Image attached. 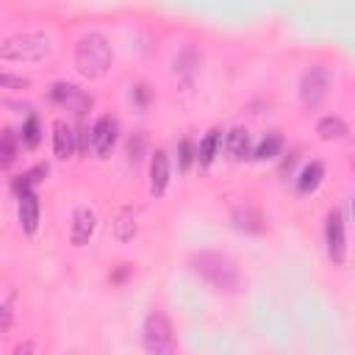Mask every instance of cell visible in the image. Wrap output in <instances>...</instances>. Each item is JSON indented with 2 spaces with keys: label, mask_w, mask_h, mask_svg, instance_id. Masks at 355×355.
I'll use <instances>...</instances> for the list:
<instances>
[{
  "label": "cell",
  "mask_w": 355,
  "mask_h": 355,
  "mask_svg": "<svg viewBox=\"0 0 355 355\" xmlns=\"http://www.w3.org/2000/svg\"><path fill=\"white\" fill-rule=\"evenodd\" d=\"M191 269L205 280L211 283L216 291H239L241 286V275H239V266L233 263V258L222 255V252H194L191 255Z\"/></svg>",
  "instance_id": "obj_1"
},
{
  "label": "cell",
  "mask_w": 355,
  "mask_h": 355,
  "mask_svg": "<svg viewBox=\"0 0 355 355\" xmlns=\"http://www.w3.org/2000/svg\"><path fill=\"white\" fill-rule=\"evenodd\" d=\"M141 344L147 349V355H180L178 341H175V330L172 322L164 311H150L144 324H141Z\"/></svg>",
  "instance_id": "obj_2"
},
{
  "label": "cell",
  "mask_w": 355,
  "mask_h": 355,
  "mask_svg": "<svg viewBox=\"0 0 355 355\" xmlns=\"http://www.w3.org/2000/svg\"><path fill=\"white\" fill-rule=\"evenodd\" d=\"M75 64H78L80 75H86V78L105 75V69L111 67V44L105 42V36H100V33L80 36V42L75 47Z\"/></svg>",
  "instance_id": "obj_3"
},
{
  "label": "cell",
  "mask_w": 355,
  "mask_h": 355,
  "mask_svg": "<svg viewBox=\"0 0 355 355\" xmlns=\"http://www.w3.org/2000/svg\"><path fill=\"white\" fill-rule=\"evenodd\" d=\"M50 53V39L44 33H14L0 44V58L6 61H36Z\"/></svg>",
  "instance_id": "obj_4"
},
{
  "label": "cell",
  "mask_w": 355,
  "mask_h": 355,
  "mask_svg": "<svg viewBox=\"0 0 355 355\" xmlns=\"http://www.w3.org/2000/svg\"><path fill=\"white\" fill-rule=\"evenodd\" d=\"M327 89H330V69L322 67V64H313L302 72L300 78V97L308 108H316L322 105V100L327 97Z\"/></svg>",
  "instance_id": "obj_5"
},
{
  "label": "cell",
  "mask_w": 355,
  "mask_h": 355,
  "mask_svg": "<svg viewBox=\"0 0 355 355\" xmlns=\"http://www.w3.org/2000/svg\"><path fill=\"white\" fill-rule=\"evenodd\" d=\"M116 130H119V125H116V119L111 114L97 116V122L89 130V147H92V153L97 158H105L111 153V147L116 141Z\"/></svg>",
  "instance_id": "obj_6"
},
{
  "label": "cell",
  "mask_w": 355,
  "mask_h": 355,
  "mask_svg": "<svg viewBox=\"0 0 355 355\" xmlns=\"http://www.w3.org/2000/svg\"><path fill=\"white\" fill-rule=\"evenodd\" d=\"M324 239H327V255L333 263H344L347 255V236H344V216L338 208H333L327 214V225H324Z\"/></svg>",
  "instance_id": "obj_7"
},
{
  "label": "cell",
  "mask_w": 355,
  "mask_h": 355,
  "mask_svg": "<svg viewBox=\"0 0 355 355\" xmlns=\"http://www.w3.org/2000/svg\"><path fill=\"white\" fill-rule=\"evenodd\" d=\"M94 225H97L94 211L86 208V205H78L75 214H72V230H69L72 244H75V247H83V244L92 239V233H94Z\"/></svg>",
  "instance_id": "obj_8"
},
{
  "label": "cell",
  "mask_w": 355,
  "mask_h": 355,
  "mask_svg": "<svg viewBox=\"0 0 355 355\" xmlns=\"http://www.w3.org/2000/svg\"><path fill=\"white\" fill-rule=\"evenodd\" d=\"M17 200H19V222H22V230H25V233H36V227H39V214H42L36 191H33V189H25L22 194H17Z\"/></svg>",
  "instance_id": "obj_9"
},
{
  "label": "cell",
  "mask_w": 355,
  "mask_h": 355,
  "mask_svg": "<svg viewBox=\"0 0 355 355\" xmlns=\"http://www.w3.org/2000/svg\"><path fill=\"white\" fill-rule=\"evenodd\" d=\"M169 186V155L164 150H155L150 158V191L164 194Z\"/></svg>",
  "instance_id": "obj_10"
},
{
  "label": "cell",
  "mask_w": 355,
  "mask_h": 355,
  "mask_svg": "<svg viewBox=\"0 0 355 355\" xmlns=\"http://www.w3.org/2000/svg\"><path fill=\"white\" fill-rule=\"evenodd\" d=\"M75 136L72 128L64 122V119H55L53 122V147H55V155L58 158H69L75 153Z\"/></svg>",
  "instance_id": "obj_11"
},
{
  "label": "cell",
  "mask_w": 355,
  "mask_h": 355,
  "mask_svg": "<svg viewBox=\"0 0 355 355\" xmlns=\"http://www.w3.org/2000/svg\"><path fill=\"white\" fill-rule=\"evenodd\" d=\"M233 225L241 227V230H250V233H263L266 230V219L261 216L258 208L252 205H241L233 211Z\"/></svg>",
  "instance_id": "obj_12"
},
{
  "label": "cell",
  "mask_w": 355,
  "mask_h": 355,
  "mask_svg": "<svg viewBox=\"0 0 355 355\" xmlns=\"http://www.w3.org/2000/svg\"><path fill=\"white\" fill-rule=\"evenodd\" d=\"M322 178H324V166H322V161H311V164H305L302 172H300V178H297V189H300V194H311V191L322 183Z\"/></svg>",
  "instance_id": "obj_13"
},
{
  "label": "cell",
  "mask_w": 355,
  "mask_h": 355,
  "mask_svg": "<svg viewBox=\"0 0 355 355\" xmlns=\"http://www.w3.org/2000/svg\"><path fill=\"white\" fill-rule=\"evenodd\" d=\"M225 147H227L230 158H236V161L247 158L250 155V136H247V130L244 128H233L227 133V139H225Z\"/></svg>",
  "instance_id": "obj_14"
},
{
  "label": "cell",
  "mask_w": 355,
  "mask_h": 355,
  "mask_svg": "<svg viewBox=\"0 0 355 355\" xmlns=\"http://www.w3.org/2000/svg\"><path fill=\"white\" fill-rule=\"evenodd\" d=\"M316 133L324 141H336V139H344L349 130H347V122L341 116H322L319 125H316Z\"/></svg>",
  "instance_id": "obj_15"
},
{
  "label": "cell",
  "mask_w": 355,
  "mask_h": 355,
  "mask_svg": "<svg viewBox=\"0 0 355 355\" xmlns=\"http://www.w3.org/2000/svg\"><path fill=\"white\" fill-rule=\"evenodd\" d=\"M219 141H222V130H219V128H211V130L202 136V141H200V150H197V158H200V164H202V166H208V164L216 158Z\"/></svg>",
  "instance_id": "obj_16"
},
{
  "label": "cell",
  "mask_w": 355,
  "mask_h": 355,
  "mask_svg": "<svg viewBox=\"0 0 355 355\" xmlns=\"http://www.w3.org/2000/svg\"><path fill=\"white\" fill-rule=\"evenodd\" d=\"M280 147H283V136H280V130H269V133H266V136L258 141V147H255L252 158H258V161H266V158H277Z\"/></svg>",
  "instance_id": "obj_17"
},
{
  "label": "cell",
  "mask_w": 355,
  "mask_h": 355,
  "mask_svg": "<svg viewBox=\"0 0 355 355\" xmlns=\"http://www.w3.org/2000/svg\"><path fill=\"white\" fill-rule=\"evenodd\" d=\"M114 233H116L119 241L133 239V233H136V219H133V211H130V208L119 211V216H116V222H114Z\"/></svg>",
  "instance_id": "obj_18"
},
{
  "label": "cell",
  "mask_w": 355,
  "mask_h": 355,
  "mask_svg": "<svg viewBox=\"0 0 355 355\" xmlns=\"http://www.w3.org/2000/svg\"><path fill=\"white\" fill-rule=\"evenodd\" d=\"M14 158H17V133L11 128H6L0 136V161H3V166H11Z\"/></svg>",
  "instance_id": "obj_19"
},
{
  "label": "cell",
  "mask_w": 355,
  "mask_h": 355,
  "mask_svg": "<svg viewBox=\"0 0 355 355\" xmlns=\"http://www.w3.org/2000/svg\"><path fill=\"white\" fill-rule=\"evenodd\" d=\"M42 141V125H39V116L36 114H28L25 125H22V144L25 147H36Z\"/></svg>",
  "instance_id": "obj_20"
},
{
  "label": "cell",
  "mask_w": 355,
  "mask_h": 355,
  "mask_svg": "<svg viewBox=\"0 0 355 355\" xmlns=\"http://www.w3.org/2000/svg\"><path fill=\"white\" fill-rule=\"evenodd\" d=\"M75 97H80V92L72 83H53V89H50V100H55V103H69Z\"/></svg>",
  "instance_id": "obj_21"
},
{
  "label": "cell",
  "mask_w": 355,
  "mask_h": 355,
  "mask_svg": "<svg viewBox=\"0 0 355 355\" xmlns=\"http://www.w3.org/2000/svg\"><path fill=\"white\" fill-rule=\"evenodd\" d=\"M144 144H147V139H144V133L141 130H136L130 139H128V161H139L141 158V153H144Z\"/></svg>",
  "instance_id": "obj_22"
},
{
  "label": "cell",
  "mask_w": 355,
  "mask_h": 355,
  "mask_svg": "<svg viewBox=\"0 0 355 355\" xmlns=\"http://www.w3.org/2000/svg\"><path fill=\"white\" fill-rule=\"evenodd\" d=\"M178 155H180V169H189L191 158H194V147H191V139H183L180 147H178Z\"/></svg>",
  "instance_id": "obj_23"
},
{
  "label": "cell",
  "mask_w": 355,
  "mask_h": 355,
  "mask_svg": "<svg viewBox=\"0 0 355 355\" xmlns=\"http://www.w3.org/2000/svg\"><path fill=\"white\" fill-rule=\"evenodd\" d=\"M11 294H6V300H3V330H8L11 327Z\"/></svg>",
  "instance_id": "obj_24"
},
{
  "label": "cell",
  "mask_w": 355,
  "mask_h": 355,
  "mask_svg": "<svg viewBox=\"0 0 355 355\" xmlns=\"http://www.w3.org/2000/svg\"><path fill=\"white\" fill-rule=\"evenodd\" d=\"M133 94H136L139 105H144V103H147V97H150V92H147V86H144V83H139V86L133 89Z\"/></svg>",
  "instance_id": "obj_25"
},
{
  "label": "cell",
  "mask_w": 355,
  "mask_h": 355,
  "mask_svg": "<svg viewBox=\"0 0 355 355\" xmlns=\"http://www.w3.org/2000/svg\"><path fill=\"white\" fill-rule=\"evenodd\" d=\"M0 80H3V86H25V80H22V78H11L8 72H3V78H0Z\"/></svg>",
  "instance_id": "obj_26"
},
{
  "label": "cell",
  "mask_w": 355,
  "mask_h": 355,
  "mask_svg": "<svg viewBox=\"0 0 355 355\" xmlns=\"http://www.w3.org/2000/svg\"><path fill=\"white\" fill-rule=\"evenodd\" d=\"M352 214H355V200H352Z\"/></svg>",
  "instance_id": "obj_27"
}]
</instances>
